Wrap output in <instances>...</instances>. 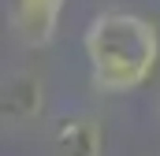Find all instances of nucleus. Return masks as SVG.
<instances>
[{"mask_svg":"<svg viewBox=\"0 0 160 156\" xmlns=\"http://www.w3.org/2000/svg\"><path fill=\"white\" fill-rule=\"evenodd\" d=\"M63 7H67V0H15V11H11L15 34L30 48H45L60 30Z\"/></svg>","mask_w":160,"mask_h":156,"instance_id":"obj_2","label":"nucleus"},{"mask_svg":"<svg viewBox=\"0 0 160 156\" xmlns=\"http://www.w3.org/2000/svg\"><path fill=\"white\" fill-rule=\"evenodd\" d=\"M56 156H101L104 153V130L89 115H63L52 130Z\"/></svg>","mask_w":160,"mask_h":156,"instance_id":"obj_4","label":"nucleus"},{"mask_svg":"<svg viewBox=\"0 0 160 156\" xmlns=\"http://www.w3.org/2000/svg\"><path fill=\"white\" fill-rule=\"evenodd\" d=\"M89 85L104 97L142 89L160 67V30L138 11H101L82 37Z\"/></svg>","mask_w":160,"mask_h":156,"instance_id":"obj_1","label":"nucleus"},{"mask_svg":"<svg viewBox=\"0 0 160 156\" xmlns=\"http://www.w3.org/2000/svg\"><path fill=\"white\" fill-rule=\"evenodd\" d=\"M45 104V85L34 71H15L0 82V119H34Z\"/></svg>","mask_w":160,"mask_h":156,"instance_id":"obj_3","label":"nucleus"}]
</instances>
